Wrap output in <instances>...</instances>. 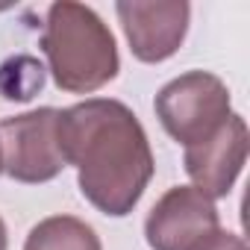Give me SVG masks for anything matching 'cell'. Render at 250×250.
I'll return each mask as SVG.
<instances>
[{
    "label": "cell",
    "mask_w": 250,
    "mask_h": 250,
    "mask_svg": "<svg viewBox=\"0 0 250 250\" xmlns=\"http://www.w3.org/2000/svg\"><path fill=\"white\" fill-rule=\"evenodd\" d=\"M59 147L65 165L77 168L83 197L109 218L130 215L156 171L142 121L112 97L59 109Z\"/></svg>",
    "instance_id": "obj_1"
},
{
    "label": "cell",
    "mask_w": 250,
    "mask_h": 250,
    "mask_svg": "<svg viewBox=\"0 0 250 250\" xmlns=\"http://www.w3.org/2000/svg\"><path fill=\"white\" fill-rule=\"evenodd\" d=\"M42 53L56 88L68 94H91L112 83L121 71L118 44L103 18L74 0H59L44 15Z\"/></svg>",
    "instance_id": "obj_2"
},
{
    "label": "cell",
    "mask_w": 250,
    "mask_h": 250,
    "mask_svg": "<svg viewBox=\"0 0 250 250\" xmlns=\"http://www.w3.org/2000/svg\"><path fill=\"white\" fill-rule=\"evenodd\" d=\"M153 109L165 133L183 147H191L227 124L232 115V97L221 77L188 71L159 88Z\"/></svg>",
    "instance_id": "obj_3"
},
{
    "label": "cell",
    "mask_w": 250,
    "mask_h": 250,
    "mask_svg": "<svg viewBox=\"0 0 250 250\" xmlns=\"http://www.w3.org/2000/svg\"><path fill=\"white\" fill-rule=\"evenodd\" d=\"M0 162L15 183L56 180L68 165L59 147V109L42 106L0 121Z\"/></svg>",
    "instance_id": "obj_4"
},
{
    "label": "cell",
    "mask_w": 250,
    "mask_h": 250,
    "mask_svg": "<svg viewBox=\"0 0 250 250\" xmlns=\"http://www.w3.org/2000/svg\"><path fill=\"white\" fill-rule=\"evenodd\" d=\"M115 12L133 56L147 65L165 62L180 50L191 18L186 0H118Z\"/></svg>",
    "instance_id": "obj_5"
},
{
    "label": "cell",
    "mask_w": 250,
    "mask_h": 250,
    "mask_svg": "<svg viewBox=\"0 0 250 250\" xmlns=\"http://www.w3.org/2000/svg\"><path fill=\"white\" fill-rule=\"evenodd\" d=\"M215 229H221L215 200L194 186L168 188L145 221V235L153 250H194Z\"/></svg>",
    "instance_id": "obj_6"
},
{
    "label": "cell",
    "mask_w": 250,
    "mask_h": 250,
    "mask_svg": "<svg viewBox=\"0 0 250 250\" xmlns=\"http://www.w3.org/2000/svg\"><path fill=\"white\" fill-rule=\"evenodd\" d=\"M186 174L194 188H200L209 200H221L232 191L244 162H247V124L241 115H229L227 124L209 139L186 147Z\"/></svg>",
    "instance_id": "obj_7"
},
{
    "label": "cell",
    "mask_w": 250,
    "mask_h": 250,
    "mask_svg": "<svg viewBox=\"0 0 250 250\" xmlns=\"http://www.w3.org/2000/svg\"><path fill=\"white\" fill-rule=\"evenodd\" d=\"M24 250H103V244L91 224L74 215H50L30 229Z\"/></svg>",
    "instance_id": "obj_8"
},
{
    "label": "cell",
    "mask_w": 250,
    "mask_h": 250,
    "mask_svg": "<svg viewBox=\"0 0 250 250\" xmlns=\"http://www.w3.org/2000/svg\"><path fill=\"white\" fill-rule=\"evenodd\" d=\"M44 85V68L33 56H12L0 65V91L6 100H30Z\"/></svg>",
    "instance_id": "obj_9"
},
{
    "label": "cell",
    "mask_w": 250,
    "mask_h": 250,
    "mask_svg": "<svg viewBox=\"0 0 250 250\" xmlns=\"http://www.w3.org/2000/svg\"><path fill=\"white\" fill-rule=\"evenodd\" d=\"M194 250H247L244 238L235 235V232H227V229H215L206 241H200Z\"/></svg>",
    "instance_id": "obj_10"
},
{
    "label": "cell",
    "mask_w": 250,
    "mask_h": 250,
    "mask_svg": "<svg viewBox=\"0 0 250 250\" xmlns=\"http://www.w3.org/2000/svg\"><path fill=\"white\" fill-rule=\"evenodd\" d=\"M9 247V238H6V224H3V218H0V250H6Z\"/></svg>",
    "instance_id": "obj_11"
},
{
    "label": "cell",
    "mask_w": 250,
    "mask_h": 250,
    "mask_svg": "<svg viewBox=\"0 0 250 250\" xmlns=\"http://www.w3.org/2000/svg\"><path fill=\"white\" fill-rule=\"evenodd\" d=\"M0 174H3V162H0Z\"/></svg>",
    "instance_id": "obj_12"
}]
</instances>
